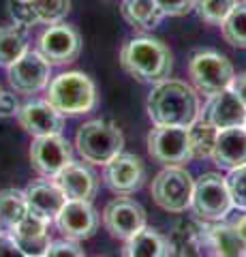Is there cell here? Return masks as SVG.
I'll return each instance as SVG.
<instances>
[{"mask_svg":"<svg viewBox=\"0 0 246 257\" xmlns=\"http://www.w3.org/2000/svg\"><path fill=\"white\" fill-rule=\"evenodd\" d=\"M148 114L154 124L190 126L199 114V101L195 90L184 82L163 79L148 96Z\"/></svg>","mask_w":246,"mask_h":257,"instance_id":"cell-1","label":"cell"},{"mask_svg":"<svg viewBox=\"0 0 246 257\" xmlns=\"http://www.w3.org/2000/svg\"><path fill=\"white\" fill-rule=\"evenodd\" d=\"M120 64L126 73L135 77L137 82L158 84L169 77L173 60H171V52L161 41L139 37V39H131L122 47Z\"/></svg>","mask_w":246,"mask_h":257,"instance_id":"cell-2","label":"cell"},{"mask_svg":"<svg viewBox=\"0 0 246 257\" xmlns=\"http://www.w3.org/2000/svg\"><path fill=\"white\" fill-rule=\"evenodd\" d=\"M45 101L62 116L88 114L97 107V88L86 73L69 71L52 79Z\"/></svg>","mask_w":246,"mask_h":257,"instance_id":"cell-3","label":"cell"},{"mask_svg":"<svg viewBox=\"0 0 246 257\" xmlns=\"http://www.w3.org/2000/svg\"><path fill=\"white\" fill-rule=\"evenodd\" d=\"M77 152L86 163L105 165L124 148V135L114 122L107 120H90L79 126L75 135Z\"/></svg>","mask_w":246,"mask_h":257,"instance_id":"cell-4","label":"cell"},{"mask_svg":"<svg viewBox=\"0 0 246 257\" xmlns=\"http://www.w3.org/2000/svg\"><path fill=\"white\" fill-rule=\"evenodd\" d=\"M188 73L193 77L197 90L205 96H214L231 88L233 67L223 54L216 52H197L188 60Z\"/></svg>","mask_w":246,"mask_h":257,"instance_id":"cell-5","label":"cell"},{"mask_svg":"<svg viewBox=\"0 0 246 257\" xmlns=\"http://www.w3.org/2000/svg\"><path fill=\"white\" fill-rule=\"evenodd\" d=\"M195 180L180 165H167V170L152 180V197L154 202L167 212H184L190 208Z\"/></svg>","mask_w":246,"mask_h":257,"instance_id":"cell-6","label":"cell"},{"mask_svg":"<svg viewBox=\"0 0 246 257\" xmlns=\"http://www.w3.org/2000/svg\"><path fill=\"white\" fill-rule=\"evenodd\" d=\"M190 208L197 216L208 221H220L231 212V197H229L225 178L218 174H203L193 184V199Z\"/></svg>","mask_w":246,"mask_h":257,"instance_id":"cell-7","label":"cell"},{"mask_svg":"<svg viewBox=\"0 0 246 257\" xmlns=\"http://www.w3.org/2000/svg\"><path fill=\"white\" fill-rule=\"evenodd\" d=\"M148 152L163 165H182L193 159L188 126L156 124L148 133Z\"/></svg>","mask_w":246,"mask_h":257,"instance_id":"cell-8","label":"cell"},{"mask_svg":"<svg viewBox=\"0 0 246 257\" xmlns=\"http://www.w3.org/2000/svg\"><path fill=\"white\" fill-rule=\"evenodd\" d=\"M52 64L39 52H26L13 64H9V84L15 92L33 94L50 84Z\"/></svg>","mask_w":246,"mask_h":257,"instance_id":"cell-9","label":"cell"},{"mask_svg":"<svg viewBox=\"0 0 246 257\" xmlns=\"http://www.w3.org/2000/svg\"><path fill=\"white\" fill-rule=\"evenodd\" d=\"M79 50H82V39L73 26L67 24H52L41 39H39V54L50 64H69L73 62Z\"/></svg>","mask_w":246,"mask_h":257,"instance_id":"cell-10","label":"cell"},{"mask_svg":"<svg viewBox=\"0 0 246 257\" xmlns=\"http://www.w3.org/2000/svg\"><path fill=\"white\" fill-rule=\"evenodd\" d=\"M103 225L114 238L129 240L139 229L146 227V210L131 199L118 197L109 202L103 210Z\"/></svg>","mask_w":246,"mask_h":257,"instance_id":"cell-11","label":"cell"},{"mask_svg":"<svg viewBox=\"0 0 246 257\" xmlns=\"http://www.w3.org/2000/svg\"><path fill=\"white\" fill-rule=\"evenodd\" d=\"M103 167H105L103 170V178H105L107 187L114 193H118V195H131V193H135L144 184L146 170L141 159L135 155L120 152V155H116Z\"/></svg>","mask_w":246,"mask_h":257,"instance_id":"cell-12","label":"cell"},{"mask_svg":"<svg viewBox=\"0 0 246 257\" xmlns=\"http://www.w3.org/2000/svg\"><path fill=\"white\" fill-rule=\"evenodd\" d=\"M30 163L39 172L54 178L67 163H71V146L62 135H43L35 138L30 146Z\"/></svg>","mask_w":246,"mask_h":257,"instance_id":"cell-13","label":"cell"},{"mask_svg":"<svg viewBox=\"0 0 246 257\" xmlns=\"http://www.w3.org/2000/svg\"><path fill=\"white\" fill-rule=\"evenodd\" d=\"M56 225L69 240H86L94 236L99 227V219L90 202L67 199L60 212L56 214Z\"/></svg>","mask_w":246,"mask_h":257,"instance_id":"cell-14","label":"cell"},{"mask_svg":"<svg viewBox=\"0 0 246 257\" xmlns=\"http://www.w3.org/2000/svg\"><path fill=\"white\" fill-rule=\"evenodd\" d=\"M18 120L22 128L30 133L33 138H43V135H58L65 126L60 111L54 109L47 101H33L18 109Z\"/></svg>","mask_w":246,"mask_h":257,"instance_id":"cell-15","label":"cell"},{"mask_svg":"<svg viewBox=\"0 0 246 257\" xmlns=\"http://www.w3.org/2000/svg\"><path fill=\"white\" fill-rule=\"evenodd\" d=\"M47 229H50V221L28 210V214L15 225L9 234L13 236V240L18 242L22 251L26 253V257H43L52 242Z\"/></svg>","mask_w":246,"mask_h":257,"instance_id":"cell-16","label":"cell"},{"mask_svg":"<svg viewBox=\"0 0 246 257\" xmlns=\"http://www.w3.org/2000/svg\"><path fill=\"white\" fill-rule=\"evenodd\" d=\"M54 182L67 199L92 202V197L97 195V178L84 163H67L54 176Z\"/></svg>","mask_w":246,"mask_h":257,"instance_id":"cell-17","label":"cell"},{"mask_svg":"<svg viewBox=\"0 0 246 257\" xmlns=\"http://www.w3.org/2000/svg\"><path fill=\"white\" fill-rule=\"evenodd\" d=\"M214 163L223 170H235L246 165V128L229 126L216 133V142L212 148Z\"/></svg>","mask_w":246,"mask_h":257,"instance_id":"cell-18","label":"cell"},{"mask_svg":"<svg viewBox=\"0 0 246 257\" xmlns=\"http://www.w3.org/2000/svg\"><path fill=\"white\" fill-rule=\"evenodd\" d=\"M205 120L218 131L229 126H242L246 122V105L237 99L231 88H227V90L210 96L208 105H205Z\"/></svg>","mask_w":246,"mask_h":257,"instance_id":"cell-19","label":"cell"},{"mask_svg":"<svg viewBox=\"0 0 246 257\" xmlns=\"http://www.w3.org/2000/svg\"><path fill=\"white\" fill-rule=\"evenodd\" d=\"M24 195H26L28 210L37 216H43L47 221L56 219L60 208L67 202V197L62 195V191L56 187V182H50V180L30 182L28 189L24 191Z\"/></svg>","mask_w":246,"mask_h":257,"instance_id":"cell-20","label":"cell"},{"mask_svg":"<svg viewBox=\"0 0 246 257\" xmlns=\"http://www.w3.org/2000/svg\"><path fill=\"white\" fill-rule=\"evenodd\" d=\"M122 18L133 28L150 30L161 24L163 13L158 9L156 0H122Z\"/></svg>","mask_w":246,"mask_h":257,"instance_id":"cell-21","label":"cell"},{"mask_svg":"<svg viewBox=\"0 0 246 257\" xmlns=\"http://www.w3.org/2000/svg\"><path fill=\"white\" fill-rule=\"evenodd\" d=\"M26 214H28V204L24 191L20 189L0 191V231L3 234H9Z\"/></svg>","mask_w":246,"mask_h":257,"instance_id":"cell-22","label":"cell"},{"mask_svg":"<svg viewBox=\"0 0 246 257\" xmlns=\"http://www.w3.org/2000/svg\"><path fill=\"white\" fill-rule=\"evenodd\" d=\"M124 257H167L165 238L154 229H139L137 234L126 240Z\"/></svg>","mask_w":246,"mask_h":257,"instance_id":"cell-23","label":"cell"},{"mask_svg":"<svg viewBox=\"0 0 246 257\" xmlns=\"http://www.w3.org/2000/svg\"><path fill=\"white\" fill-rule=\"evenodd\" d=\"M26 52H28L26 28L20 26V24L0 28V64H3V67L13 64Z\"/></svg>","mask_w":246,"mask_h":257,"instance_id":"cell-24","label":"cell"},{"mask_svg":"<svg viewBox=\"0 0 246 257\" xmlns=\"http://www.w3.org/2000/svg\"><path fill=\"white\" fill-rule=\"evenodd\" d=\"M216 133H218V128L210 124L205 118L195 120L188 126V140H190V148H193V157H212Z\"/></svg>","mask_w":246,"mask_h":257,"instance_id":"cell-25","label":"cell"},{"mask_svg":"<svg viewBox=\"0 0 246 257\" xmlns=\"http://www.w3.org/2000/svg\"><path fill=\"white\" fill-rule=\"evenodd\" d=\"M223 39L233 47H246V3H237L220 24Z\"/></svg>","mask_w":246,"mask_h":257,"instance_id":"cell-26","label":"cell"},{"mask_svg":"<svg viewBox=\"0 0 246 257\" xmlns=\"http://www.w3.org/2000/svg\"><path fill=\"white\" fill-rule=\"evenodd\" d=\"M210 234L214 238V242H216V248L220 257H246V244L242 242V238L235 234L233 225L231 227H212Z\"/></svg>","mask_w":246,"mask_h":257,"instance_id":"cell-27","label":"cell"},{"mask_svg":"<svg viewBox=\"0 0 246 257\" xmlns=\"http://www.w3.org/2000/svg\"><path fill=\"white\" fill-rule=\"evenodd\" d=\"M37 22L43 24H58L62 18H67L71 11V0H28Z\"/></svg>","mask_w":246,"mask_h":257,"instance_id":"cell-28","label":"cell"},{"mask_svg":"<svg viewBox=\"0 0 246 257\" xmlns=\"http://www.w3.org/2000/svg\"><path fill=\"white\" fill-rule=\"evenodd\" d=\"M237 5V0H195L197 15L208 24H223L225 18Z\"/></svg>","mask_w":246,"mask_h":257,"instance_id":"cell-29","label":"cell"},{"mask_svg":"<svg viewBox=\"0 0 246 257\" xmlns=\"http://www.w3.org/2000/svg\"><path fill=\"white\" fill-rule=\"evenodd\" d=\"M225 184H227L229 197H231V204L235 208H240V210H246V165L229 170Z\"/></svg>","mask_w":246,"mask_h":257,"instance_id":"cell-30","label":"cell"},{"mask_svg":"<svg viewBox=\"0 0 246 257\" xmlns=\"http://www.w3.org/2000/svg\"><path fill=\"white\" fill-rule=\"evenodd\" d=\"M184 257H220L210 229L205 234H195L188 238L184 246Z\"/></svg>","mask_w":246,"mask_h":257,"instance_id":"cell-31","label":"cell"},{"mask_svg":"<svg viewBox=\"0 0 246 257\" xmlns=\"http://www.w3.org/2000/svg\"><path fill=\"white\" fill-rule=\"evenodd\" d=\"M9 11L13 15L15 24H20V26H24V28L37 24V18H35L33 9H30L28 0H9Z\"/></svg>","mask_w":246,"mask_h":257,"instance_id":"cell-32","label":"cell"},{"mask_svg":"<svg viewBox=\"0 0 246 257\" xmlns=\"http://www.w3.org/2000/svg\"><path fill=\"white\" fill-rule=\"evenodd\" d=\"M156 5L163 15L178 18V15H186L188 11H193L195 0H156Z\"/></svg>","mask_w":246,"mask_h":257,"instance_id":"cell-33","label":"cell"},{"mask_svg":"<svg viewBox=\"0 0 246 257\" xmlns=\"http://www.w3.org/2000/svg\"><path fill=\"white\" fill-rule=\"evenodd\" d=\"M43 257H84V253L71 242H50Z\"/></svg>","mask_w":246,"mask_h":257,"instance_id":"cell-34","label":"cell"},{"mask_svg":"<svg viewBox=\"0 0 246 257\" xmlns=\"http://www.w3.org/2000/svg\"><path fill=\"white\" fill-rule=\"evenodd\" d=\"M0 257H26V253L18 246L11 234H3L0 231Z\"/></svg>","mask_w":246,"mask_h":257,"instance_id":"cell-35","label":"cell"},{"mask_svg":"<svg viewBox=\"0 0 246 257\" xmlns=\"http://www.w3.org/2000/svg\"><path fill=\"white\" fill-rule=\"evenodd\" d=\"M18 109H20V103H18V99H15V94L3 92V96H0V118L15 116Z\"/></svg>","mask_w":246,"mask_h":257,"instance_id":"cell-36","label":"cell"},{"mask_svg":"<svg viewBox=\"0 0 246 257\" xmlns=\"http://www.w3.org/2000/svg\"><path fill=\"white\" fill-rule=\"evenodd\" d=\"M231 90L237 94V99H240L244 105H246V73H240V75H235V77H233Z\"/></svg>","mask_w":246,"mask_h":257,"instance_id":"cell-37","label":"cell"},{"mask_svg":"<svg viewBox=\"0 0 246 257\" xmlns=\"http://www.w3.org/2000/svg\"><path fill=\"white\" fill-rule=\"evenodd\" d=\"M233 229H235V234L242 238V242L246 244V214L244 216H240L235 223H233Z\"/></svg>","mask_w":246,"mask_h":257,"instance_id":"cell-38","label":"cell"},{"mask_svg":"<svg viewBox=\"0 0 246 257\" xmlns=\"http://www.w3.org/2000/svg\"><path fill=\"white\" fill-rule=\"evenodd\" d=\"M3 92H5V90H3V88H0V96H3Z\"/></svg>","mask_w":246,"mask_h":257,"instance_id":"cell-39","label":"cell"},{"mask_svg":"<svg viewBox=\"0 0 246 257\" xmlns=\"http://www.w3.org/2000/svg\"><path fill=\"white\" fill-rule=\"evenodd\" d=\"M244 128H246V122H244Z\"/></svg>","mask_w":246,"mask_h":257,"instance_id":"cell-40","label":"cell"}]
</instances>
